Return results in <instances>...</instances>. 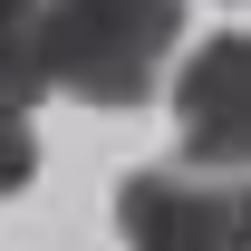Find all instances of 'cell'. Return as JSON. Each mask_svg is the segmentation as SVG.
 <instances>
[{
    "mask_svg": "<svg viewBox=\"0 0 251 251\" xmlns=\"http://www.w3.org/2000/svg\"><path fill=\"white\" fill-rule=\"evenodd\" d=\"M39 87L77 106H145L164 58L184 49V0H39Z\"/></svg>",
    "mask_w": 251,
    "mask_h": 251,
    "instance_id": "obj_1",
    "label": "cell"
},
{
    "mask_svg": "<svg viewBox=\"0 0 251 251\" xmlns=\"http://www.w3.org/2000/svg\"><path fill=\"white\" fill-rule=\"evenodd\" d=\"M126 251H251V174H193V164H135L116 184Z\"/></svg>",
    "mask_w": 251,
    "mask_h": 251,
    "instance_id": "obj_2",
    "label": "cell"
},
{
    "mask_svg": "<svg viewBox=\"0 0 251 251\" xmlns=\"http://www.w3.org/2000/svg\"><path fill=\"white\" fill-rule=\"evenodd\" d=\"M174 126H184L193 174H251V29H213L184 58Z\"/></svg>",
    "mask_w": 251,
    "mask_h": 251,
    "instance_id": "obj_3",
    "label": "cell"
},
{
    "mask_svg": "<svg viewBox=\"0 0 251 251\" xmlns=\"http://www.w3.org/2000/svg\"><path fill=\"white\" fill-rule=\"evenodd\" d=\"M39 174V126H29V106H0V193H20Z\"/></svg>",
    "mask_w": 251,
    "mask_h": 251,
    "instance_id": "obj_4",
    "label": "cell"
},
{
    "mask_svg": "<svg viewBox=\"0 0 251 251\" xmlns=\"http://www.w3.org/2000/svg\"><path fill=\"white\" fill-rule=\"evenodd\" d=\"M29 10H39V0H0V20H29Z\"/></svg>",
    "mask_w": 251,
    "mask_h": 251,
    "instance_id": "obj_5",
    "label": "cell"
}]
</instances>
